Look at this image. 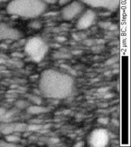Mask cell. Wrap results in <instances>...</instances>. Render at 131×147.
<instances>
[{
  "mask_svg": "<svg viewBox=\"0 0 131 147\" xmlns=\"http://www.w3.org/2000/svg\"><path fill=\"white\" fill-rule=\"evenodd\" d=\"M39 88L41 94L47 97L63 99L73 91L74 80L68 74L48 69L41 73Z\"/></svg>",
  "mask_w": 131,
  "mask_h": 147,
  "instance_id": "cell-1",
  "label": "cell"
},
{
  "mask_svg": "<svg viewBox=\"0 0 131 147\" xmlns=\"http://www.w3.org/2000/svg\"><path fill=\"white\" fill-rule=\"evenodd\" d=\"M46 9L41 0H11L7 6L8 13L24 18H35Z\"/></svg>",
  "mask_w": 131,
  "mask_h": 147,
  "instance_id": "cell-2",
  "label": "cell"
},
{
  "mask_svg": "<svg viewBox=\"0 0 131 147\" xmlns=\"http://www.w3.org/2000/svg\"><path fill=\"white\" fill-rule=\"evenodd\" d=\"M25 51L35 61H40L48 51V45L40 38L29 39L25 45Z\"/></svg>",
  "mask_w": 131,
  "mask_h": 147,
  "instance_id": "cell-3",
  "label": "cell"
},
{
  "mask_svg": "<svg viewBox=\"0 0 131 147\" xmlns=\"http://www.w3.org/2000/svg\"><path fill=\"white\" fill-rule=\"evenodd\" d=\"M84 10V4L79 0H73L64 5L61 10V16L64 20L71 21L82 13Z\"/></svg>",
  "mask_w": 131,
  "mask_h": 147,
  "instance_id": "cell-4",
  "label": "cell"
},
{
  "mask_svg": "<svg viewBox=\"0 0 131 147\" xmlns=\"http://www.w3.org/2000/svg\"><path fill=\"white\" fill-rule=\"evenodd\" d=\"M84 4L93 8H102L114 11L119 7L120 0H80Z\"/></svg>",
  "mask_w": 131,
  "mask_h": 147,
  "instance_id": "cell-5",
  "label": "cell"
},
{
  "mask_svg": "<svg viewBox=\"0 0 131 147\" xmlns=\"http://www.w3.org/2000/svg\"><path fill=\"white\" fill-rule=\"evenodd\" d=\"M97 18L95 11L92 9H87L81 13V16L78 18L77 22V28L78 29H86L90 27L94 24V21Z\"/></svg>",
  "mask_w": 131,
  "mask_h": 147,
  "instance_id": "cell-6",
  "label": "cell"
},
{
  "mask_svg": "<svg viewBox=\"0 0 131 147\" xmlns=\"http://www.w3.org/2000/svg\"><path fill=\"white\" fill-rule=\"evenodd\" d=\"M109 137L107 132L104 129H96L91 133L90 136V142L93 146H104L107 144Z\"/></svg>",
  "mask_w": 131,
  "mask_h": 147,
  "instance_id": "cell-7",
  "label": "cell"
},
{
  "mask_svg": "<svg viewBox=\"0 0 131 147\" xmlns=\"http://www.w3.org/2000/svg\"><path fill=\"white\" fill-rule=\"evenodd\" d=\"M20 33L17 29L9 27L5 23L0 22V40H17Z\"/></svg>",
  "mask_w": 131,
  "mask_h": 147,
  "instance_id": "cell-8",
  "label": "cell"
},
{
  "mask_svg": "<svg viewBox=\"0 0 131 147\" xmlns=\"http://www.w3.org/2000/svg\"><path fill=\"white\" fill-rule=\"evenodd\" d=\"M48 111V109L40 105L28 106L27 108V112L30 114H41Z\"/></svg>",
  "mask_w": 131,
  "mask_h": 147,
  "instance_id": "cell-9",
  "label": "cell"
},
{
  "mask_svg": "<svg viewBox=\"0 0 131 147\" xmlns=\"http://www.w3.org/2000/svg\"><path fill=\"white\" fill-rule=\"evenodd\" d=\"M1 132L5 135L11 134L13 132H15V124H9V125L4 126L1 129Z\"/></svg>",
  "mask_w": 131,
  "mask_h": 147,
  "instance_id": "cell-10",
  "label": "cell"
},
{
  "mask_svg": "<svg viewBox=\"0 0 131 147\" xmlns=\"http://www.w3.org/2000/svg\"><path fill=\"white\" fill-rule=\"evenodd\" d=\"M28 125L25 123H16L15 124V132L22 133L27 130Z\"/></svg>",
  "mask_w": 131,
  "mask_h": 147,
  "instance_id": "cell-11",
  "label": "cell"
},
{
  "mask_svg": "<svg viewBox=\"0 0 131 147\" xmlns=\"http://www.w3.org/2000/svg\"><path fill=\"white\" fill-rule=\"evenodd\" d=\"M5 140H6L7 142L15 143V142H18L20 140V137L17 135H10V134H9V135L6 136Z\"/></svg>",
  "mask_w": 131,
  "mask_h": 147,
  "instance_id": "cell-12",
  "label": "cell"
},
{
  "mask_svg": "<svg viewBox=\"0 0 131 147\" xmlns=\"http://www.w3.org/2000/svg\"><path fill=\"white\" fill-rule=\"evenodd\" d=\"M16 106L18 108H20V109H24V108L28 107L29 106V103H28V102H27L26 100H18L16 102Z\"/></svg>",
  "mask_w": 131,
  "mask_h": 147,
  "instance_id": "cell-13",
  "label": "cell"
},
{
  "mask_svg": "<svg viewBox=\"0 0 131 147\" xmlns=\"http://www.w3.org/2000/svg\"><path fill=\"white\" fill-rule=\"evenodd\" d=\"M29 98L33 103L37 104V105H40L41 104V100L39 96H35V95H31V96H29Z\"/></svg>",
  "mask_w": 131,
  "mask_h": 147,
  "instance_id": "cell-14",
  "label": "cell"
},
{
  "mask_svg": "<svg viewBox=\"0 0 131 147\" xmlns=\"http://www.w3.org/2000/svg\"><path fill=\"white\" fill-rule=\"evenodd\" d=\"M30 26L34 29H39L41 27V23L39 21H33L32 22L30 23Z\"/></svg>",
  "mask_w": 131,
  "mask_h": 147,
  "instance_id": "cell-15",
  "label": "cell"
},
{
  "mask_svg": "<svg viewBox=\"0 0 131 147\" xmlns=\"http://www.w3.org/2000/svg\"><path fill=\"white\" fill-rule=\"evenodd\" d=\"M41 128V126L38 125V124H31L29 126H28L27 130L29 131H37Z\"/></svg>",
  "mask_w": 131,
  "mask_h": 147,
  "instance_id": "cell-16",
  "label": "cell"
},
{
  "mask_svg": "<svg viewBox=\"0 0 131 147\" xmlns=\"http://www.w3.org/2000/svg\"><path fill=\"white\" fill-rule=\"evenodd\" d=\"M98 122L101 124H103V125H106V124L108 123L109 122V119L107 117H101V118H99Z\"/></svg>",
  "mask_w": 131,
  "mask_h": 147,
  "instance_id": "cell-17",
  "label": "cell"
},
{
  "mask_svg": "<svg viewBox=\"0 0 131 147\" xmlns=\"http://www.w3.org/2000/svg\"><path fill=\"white\" fill-rule=\"evenodd\" d=\"M16 146L15 143H11V142H2V141H0V146Z\"/></svg>",
  "mask_w": 131,
  "mask_h": 147,
  "instance_id": "cell-18",
  "label": "cell"
},
{
  "mask_svg": "<svg viewBox=\"0 0 131 147\" xmlns=\"http://www.w3.org/2000/svg\"><path fill=\"white\" fill-rule=\"evenodd\" d=\"M73 0H57V3L60 5H65L68 4L69 2H71Z\"/></svg>",
  "mask_w": 131,
  "mask_h": 147,
  "instance_id": "cell-19",
  "label": "cell"
},
{
  "mask_svg": "<svg viewBox=\"0 0 131 147\" xmlns=\"http://www.w3.org/2000/svg\"><path fill=\"white\" fill-rule=\"evenodd\" d=\"M110 25H111V23L107 22H103L100 23V26L103 28H109Z\"/></svg>",
  "mask_w": 131,
  "mask_h": 147,
  "instance_id": "cell-20",
  "label": "cell"
},
{
  "mask_svg": "<svg viewBox=\"0 0 131 147\" xmlns=\"http://www.w3.org/2000/svg\"><path fill=\"white\" fill-rule=\"evenodd\" d=\"M45 4H55L57 3V0H41Z\"/></svg>",
  "mask_w": 131,
  "mask_h": 147,
  "instance_id": "cell-21",
  "label": "cell"
},
{
  "mask_svg": "<svg viewBox=\"0 0 131 147\" xmlns=\"http://www.w3.org/2000/svg\"><path fill=\"white\" fill-rule=\"evenodd\" d=\"M108 90V87H102L101 89L98 90L99 93H101V94H104V93H107Z\"/></svg>",
  "mask_w": 131,
  "mask_h": 147,
  "instance_id": "cell-22",
  "label": "cell"
},
{
  "mask_svg": "<svg viewBox=\"0 0 131 147\" xmlns=\"http://www.w3.org/2000/svg\"><path fill=\"white\" fill-rule=\"evenodd\" d=\"M6 112V110L5 108H2V107H0V117H2V115L5 114V113Z\"/></svg>",
  "mask_w": 131,
  "mask_h": 147,
  "instance_id": "cell-23",
  "label": "cell"
},
{
  "mask_svg": "<svg viewBox=\"0 0 131 147\" xmlns=\"http://www.w3.org/2000/svg\"><path fill=\"white\" fill-rule=\"evenodd\" d=\"M84 146V142H78V143H76L75 145H74V146L76 147H81V146Z\"/></svg>",
  "mask_w": 131,
  "mask_h": 147,
  "instance_id": "cell-24",
  "label": "cell"
},
{
  "mask_svg": "<svg viewBox=\"0 0 131 147\" xmlns=\"http://www.w3.org/2000/svg\"><path fill=\"white\" fill-rule=\"evenodd\" d=\"M117 28V26L116 25H114V24H111V25H110V27H109V29L110 30H116Z\"/></svg>",
  "mask_w": 131,
  "mask_h": 147,
  "instance_id": "cell-25",
  "label": "cell"
},
{
  "mask_svg": "<svg viewBox=\"0 0 131 147\" xmlns=\"http://www.w3.org/2000/svg\"><path fill=\"white\" fill-rule=\"evenodd\" d=\"M57 41H65L66 39H65V38H64V37L60 36V37H57Z\"/></svg>",
  "mask_w": 131,
  "mask_h": 147,
  "instance_id": "cell-26",
  "label": "cell"
},
{
  "mask_svg": "<svg viewBox=\"0 0 131 147\" xmlns=\"http://www.w3.org/2000/svg\"><path fill=\"white\" fill-rule=\"evenodd\" d=\"M8 0H0V2H6Z\"/></svg>",
  "mask_w": 131,
  "mask_h": 147,
  "instance_id": "cell-27",
  "label": "cell"
},
{
  "mask_svg": "<svg viewBox=\"0 0 131 147\" xmlns=\"http://www.w3.org/2000/svg\"><path fill=\"white\" fill-rule=\"evenodd\" d=\"M2 69V67H0V71H1Z\"/></svg>",
  "mask_w": 131,
  "mask_h": 147,
  "instance_id": "cell-28",
  "label": "cell"
},
{
  "mask_svg": "<svg viewBox=\"0 0 131 147\" xmlns=\"http://www.w3.org/2000/svg\"><path fill=\"white\" fill-rule=\"evenodd\" d=\"M0 20H1V16H0Z\"/></svg>",
  "mask_w": 131,
  "mask_h": 147,
  "instance_id": "cell-29",
  "label": "cell"
}]
</instances>
